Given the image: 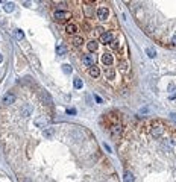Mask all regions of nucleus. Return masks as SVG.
<instances>
[{"label":"nucleus","mask_w":176,"mask_h":182,"mask_svg":"<svg viewBox=\"0 0 176 182\" xmlns=\"http://www.w3.org/2000/svg\"><path fill=\"white\" fill-rule=\"evenodd\" d=\"M15 35H17V38H18V40L23 38V32H21L20 29H17V31H15Z\"/></svg>","instance_id":"nucleus-15"},{"label":"nucleus","mask_w":176,"mask_h":182,"mask_svg":"<svg viewBox=\"0 0 176 182\" xmlns=\"http://www.w3.org/2000/svg\"><path fill=\"white\" fill-rule=\"evenodd\" d=\"M32 114V106L31 105H24L21 108V115H31Z\"/></svg>","instance_id":"nucleus-8"},{"label":"nucleus","mask_w":176,"mask_h":182,"mask_svg":"<svg viewBox=\"0 0 176 182\" xmlns=\"http://www.w3.org/2000/svg\"><path fill=\"white\" fill-rule=\"evenodd\" d=\"M12 9H14V5H12V3H6V5H5V11H6V12H11Z\"/></svg>","instance_id":"nucleus-13"},{"label":"nucleus","mask_w":176,"mask_h":182,"mask_svg":"<svg viewBox=\"0 0 176 182\" xmlns=\"http://www.w3.org/2000/svg\"><path fill=\"white\" fill-rule=\"evenodd\" d=\"M43 135L46 136V138H52V136L55 135V127H52V126H47L46 129L43 131Z\"/></svg>","instance_id":"nucleus-7"},{"label":"nucleus","mask_w":176,"mask_h":182,"mask_svg":"<svg viewBox=\"0 0 176 182\" xmlns=\"http://www.w3.org/2000/svg\"><path fill=\"white\" fill-rule=\"evenodd\" d=\"M14 102H15V96H14L12 93H6V94L3 96V100H2L3 105H12Z\"/></svg>","instance_id":"nucleus-5"},{"label":"nucleus","mask_w":176,"mask_h":182,"mask_svg":"<svg viewBox=\"0 0 176 182\" xmlns=\"http://www.w3.org/2000/svg\"><path fill=\"white\" fill-rule=\"evenodd\" d=\"M53 18L56 21H65V20H70V18H72V14L67 12V11H56L53 14Z\"/></svg>","instance_id":"nucleus-2"},{"label":"nucleus","mask_w":176,"mask_h":182,"mask_svg":"<svg viewBox=\"0 0 176 182\" xmlns=\"http://www.w3.org/2000/svg\"><path fill=\"white\" fill-rule=\"evenodd\" d=\"M67 112H68V114H75L76 111H75V109H67Z\"/></svg>","instance_id":"nucleus-16"},{"label":"nucleus","mask_w":176,"mask_h":182,"mask_svg":"<svg viewBox=\"0 0 176 182\" xmlns=\"http://www.w3.org/2000/svg\"><path fill=\"white\" fill-rule=\"evenodd\" d=\"M88 73H90V76H91V77H94V79H99L102 71H100V67H97V65H96V67L88 68Z\"/></svg>","instance_id":"nucleus-6"},{"label":"nucleus","mask_w":176,"mask_h":182,"mask_svg":"<svg viewBox=\"0 0 176 182\" xmlns=\"http://www.w3.org/2000/svg\"><path fill=\"white\" fill-rule=\"evenodd\" d=\"M35 124H37L38 127H44V129L47 127V122H46V118H37V120H35Z\"/></svg>","instance_id":"nucleus-9"},{"label":"nucleus","mask_w":176,"mask_h":182,"mask_svg":"<svg viewBox=\"0 0 176 182\" xmlns=\"http://www.w3.org/2000/svg\"><path fill=\"white\" fill-rule=\"evenodd\" d=\"M56 53L61 55V56H64V55H67V49L64 47L62 44H59V45H56Z\"/></svg>","instance_id":"nucleus-10"},{"label":"nucleus","mask_w":176,"mask_h":182,"mask_svg":"<svg viewBox=\"0 0 176 182\" xmlns=\"http://www.w3.org/2000/svg\"><path fill=\"white\" fill-rule=\"evenodd\" d=\"M62 70H64V73H72V67H70L68 64H64V65H62Z\"/></svg>","instance_id":"nucleus-14"},{"label":"nucleus","mask_w":176,"mask_h":182,"mask_svg":"<svg viewBox=\"0 0 176 182\" xmlns=\"http://www.w3.org/2000/svg\"><path fill=\"white\" fill-rule=\"evenodd\" d=\"M65 32L70 33L72 36H75V35L79 32V26H77L76 23H68V24H65Z\"/></svg>","instance_id":"nucleus-3"},{"label":"nucleus","mask_w":176,"mask_h":182,"mask_svg":"<svg viewBox=\"0 0 176 182\" xmlns=\"http://www.w3.org/2000/svg\"><path fill=\"white\" fill-rule=\"evenodd\" d=\"M70 43H72V45H75V47H82V44L85 43V40L82 38V36H79V35H75V36H70Z\"/></svg>","instance_id":"nucleus-4"},{"label":"nucleus","mask_w":176,"mask_h":182,"mask_svg":"<svg viewBox=\"0 0 176 182\" xmlns=\"http://www.w3.org/2000/svg\"><path fill=\"white\" fill-rule=\"evenodd\" d=\"M156 12V17L144 21V32L163 45L176 49V2L146 3Z\"/></svg>","instance_id":"nucleus-1"},{"label":"nucleus","mask_w":176,"mask_h":182,"mask_svg":"<svg viewBox=\"0 0 176 182\" xmlns=\"http://www.w3.org/2000/svg\"><path fill=\"white\" fill-rule=\"evenodd\" d=\"M75 88H82V80L79 79V77L75 79Z\"/></svg>","instance_id":"nucleus-12"},{"label":"nucleus","mask_w":176,"mask_h":182,"mask_svg":"<svg viewBox=\"0 0 176 182\" xmlns=\"http://www.w3.org/2000/svg\"><path fill=\"white\" fill-rule=\"evenodd\" d=\"M2 59H3V58H2V55H0V62H2Z\"/></svg>","instance_id":"nucleus-17"},{"label":"nucleus","mask_w":176,"mask_h":182,"mask_svg":"<svg viewBox=\"0 0 176 182\" xmlns=\"http://www.w3.org/2000/svg\"><path fill=\"white\" fill-rule=\"evenodd\" d=\"M43 99H44V102H47V105H53V102H52V97L49 96V93H46V91H43Z\"/></svg>","instance_id":"nucleus-11"}]
</instances>
